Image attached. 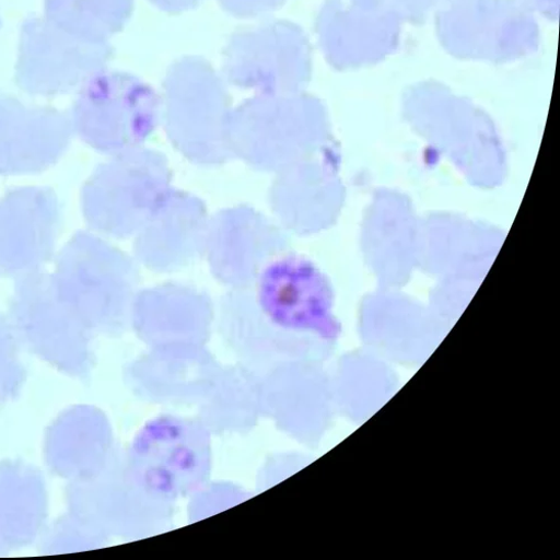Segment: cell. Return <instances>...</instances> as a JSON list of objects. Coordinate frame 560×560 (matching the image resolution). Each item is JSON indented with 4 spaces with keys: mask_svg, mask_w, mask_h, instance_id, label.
Segmentation results:
<instances>
[{
    "mask_svg": "<svg viewBox=\"0 0 560 560\" xmlns=\"http://www.w3.org/2000/svg\"><path fill=\"white\" fill-rule=\"evenodd\" d=\"M320 129L319 106L302 92L255 95L231 109L226 143L235 161L275 175L307 159Z\"/></svg>",
    "mask_w": 560,
    "mask_h": 560,
    "instance_id": "cell-3",
    "label": "cell"
},
{
    "mask_svg": "<svg viewBox=\"0 0 560 560\" xmlns=\"http://www.w3.org/2000/svg\"><path fill=\"white\" fill-rule=\"evenodd\" d=\"M133 12V0H45V20L88 42H108Z\"/></svg>",
    "mask_w": 560,
    "mask_h": 560,
    "instance_id": "cell-14",
    "label": "cell"
},
{
    "mask_svg": "<svg viewBox=\"0 0 560 560\" xmlns=\"http://www.w3.org/2000/svg\"><path fill=\"white\" fill-rule=\"evenodd\" d=\"M61 226L57 195L20 188L0 199V277H20L52 260Z\"/></svg>",
    "mask_w": 560,
    "mask_h": 560,
    "instance_id": "cell-11",
    "label": "cell"
},
{
    "mask_svg": "<svg viewBox=\"0 0 560 560\" xmlns=\"http://www.w3.org/2000/svg\"><path fill=\"white\" fill-rule=\"evenodd\" d=\"M159 10L177 15L197 9L203 0H150Z\"/></svg>",
    "mask_w": 560,
    "mask_h": 560,
    "instance_id": "cell-16",
    "label": "cell"
},
{
    "mask_svg": "<svg viewBox=\"0 0 560 560\" xmlns=\"http://www.w3.org/2000/svg\"><path fill=\"white\" fill-rule=\"evenodd\" d=\"M131 315L140 332L152 336L155 331H206L214 318L211 296L197 287L165 282L139 290Z\"/></svg>",
    "mask_w": 560,
    "mask_h": 560,
    "instance_id": "cell-13",
    "label": "cell"
},
{
    "mask_svg": "<svg viewBox=\"0 0 560 560\" xmlns=\"http://www.w3.org/2000/svg\"><path fill=\"white\" fill-rule=\"evenodd\" d=\"M223 73L256 95L301 92L311 75V51L303 31L272 21L233 34L223 51Z\"/></svg>",
    "mask_w": 560,
    "mask_h": 560,
    "instance_id": "cell-7",
    "label": "cell"
},
{
    "mask_svg": "<svg viewBox=\"0 0 560 560\" xmlns=\"http://www.w3.org/2000/svg\"><path fill=\"white\" fill-rule=\"evenodd\" d=\"M113 57L109 42L83 40L33 18L22 26L15 80L31 95L59 96L104 71Z\"/></svg>",
    "mask_w": 560,
    "mask_h": 560,
    "instance_id": "cell-8",
    "label": "cell"
},
{
    "mask_svg": "<svg viewBox=\"0 0 560 560\" xmlns=\"http://www.w3.org/2000/svg\"><path fill=\"white\" fill-rule=\"evenodd\" d=\"M173 179L159 150L143 147L110 156L83 186L84 220L101 235L132 238L174 188Z\"/></svg>",
    "mask_w": 560,
    "mask_h": 560,
    "instance_id": "cell-4",
    "label": "cell"
},
{
    "mask_svg": "<svg viewBox=\"0 0 560 560\" xmlns=\"http://www.w3.org/2000/svg\"><path fill=\"white\" fill-rule=\"evenodd\" d=\"M219 3L232 16L250 19L282 8L287 0H219Z\"/></svg>",
    "mask_w": 560,
    "mask_h": 560,
    "instance_id": "cell-15",
    "label": "cell"
},
{
    "mask_svg": "<svg viewBox=\"0 0 560 560\" xmlns=\"http://www.w3.org/2000/svg\"><path fill=\"white\" fill-rule=\"evenodd\" d=\"M291 250L290 233L253 206H232L210 215L203 259L226 290L249 285L269 261Z\"/></svg>",
    "mask_w": 560,
    "mask_h": 560,
    "instance_id": "cell-9",
    "label": "cell"
},
{
    "mask_svg": "<svg viewBox=\"0 0 560 560\" xmlns=\"http://www.w3.org/2000/svg\"><path fill=\"white\" fill-rule=\"evenodd\" d=\"M73 133L71 116L0 95V175L49 170L63 156Z\"/></svg>",
    "mask_w": 560,
    "mask_h": 560,
    "instance_id": "cell-12",
    "label": "cell"
},
{
    "mask_svg": "<svg viewBox=\"0 0 560 560\" xmlns=\"http://www.w3.org/2000/svg\"><path fill=\"white\" fill-rule=\"evenodd\" d=\"M0 25H2V22H0Z\"/></svg>",
    "mask_w": 560,
    "mask_h": 560,
    "instance_id": "cell-17",
    "label": "cell"
},
{
    "mask_svg": "<svg viewBox=\"0 0 560 560\" xmlns=\"http://www.w3.org/2000/svg\"><path fill=\"white\" fill-rule=\"evenodd\" d=\"M328 280L291 250L269 261L249 285L225 291L218 305L219 330L237 350L284 357L313 339L335 336Z\"/></svg>",
    "mask_w": 560,
    "mask_h": 560,
    "instance_id": "cell-1",
    "label": "cell"
},
{
    "mask_svg": "<svg viewBox=\"0 0 560 560\" xmlns=\"http://www.w3.org/2000/svg\"><path fill=\"white\" fill-rule=\"evenodd\" d=\"M52 282L66 306L102 325H120L131 314L142 275L132 255L85 231L61 250Z\"/></svg>",
    "mask_w": 560,
    "mask_h": 560,
    "instance_id": "cell-5",
    "label": "cell"
},
{
    "mask_svg": "<svg viewBox=\"0 0 560 560\" xmlns=\"http://www.w3.org/2000/svg\"><path fill=\"white\" fill-rule=\"evenodd\" d=\"M71 119L88 147L114 156L147 147L161 125V96L130 73L102 71L83 83Z\"/></svg>",
    "mask_w": 560,
    "mask_h": 560,
    "instance_id": "cell-6",
    "label": "cell"
},
{
    "mask_svg": "<svg viewBox=\"0 0 560 560\" xmlns=\"http://www.w3.org/2000/svg\"><path fill=\"white\" fill-rule=\"evenodd\" d=\"M161 102L166 137L186 161L203 167L235 161L226 143L231 97L207 60L184 57L174 62L165 75Z\"/></svg>",
    "mask_w": 560,
    "mask_h": 560,
    "instance_id": "cell-2",
    "label": "cell"
},
{
    "mask_svg": "<svg viewBox=\"0 0 560 560\" xmlns=\"http://www.w3.org/2000/svg\"><path fill=\"white\" fill-rule=\"evenodd\" d=\"M210 215L200 197L173 188L132 237L133 258L158 273L194 266L205 257Z\"/></svg>",
    "mask_w": 560,
    "mask_h": 560,
    "instance_id": "cell-10",
    "label": "cell"
}]
</instances>
